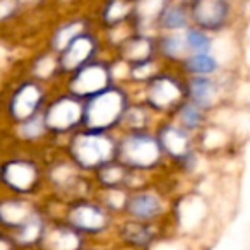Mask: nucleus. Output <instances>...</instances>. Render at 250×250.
I'll list each match as a JSON object with an SVG mask.
<instances>
[{
    "instance_id": "7",
    "label": "nucleus",
    "mask_w": 250,
    "mask_h": 250,
    "mask_svg": "<svg viewBox=\"0 0 250 250\" xmlns=\"http://www.w3.org/2000/svg\"><path fill=\"white\" fill-rule=\"evenodd\" d=\"M69 223L83 231H100L106 226V214L96 206L81 204L70 211Z\"/></svg>"
},
{
    "instance_id": "5",
    "label": "nucleus",
    "mask_w": 250,
    "mask_h": 250,
    "mask_svg": "<svg viewBox=\"0 0 250 250\" xmlns=\"http://www.w3.org/2000/svg\"><path fill=\"white\" fill-rule=\"evenodd\" d=\"M108 70L100 63L86 65L76 74L72 81V91L77 94H98L108 89Z\"/></svg>"
},
{
    "instance_id": "6",
    "label": "nucleus",
    "mask_w": 250,
    "mask_h": 250,
    "mask_svg": "<svg viewBox=\"0 0 250 250\" xmlns=\"http://www.w3.org/2000/svg\"><path fill=\"white\" fill-rule=\"evenodd\" d=\"M229 7L226 0H194V19L208 29H218L225 24Z\"/></svg>"
},
{
    "instance_id": "24",
    "label": "nucleus",
    "mask_w": 250,
    "mask_h": 250,
    "mask_svg": "<svg viewBox=\"0 0 250 250\" xmlns=\"http://www.w3.org/2000/svg\"><path fill=\"white\" fill-rule=\"evenodd\" d=\"M180 120L187 129H195L201 122V111H199L197 104L188 103L185 106H182L180 110Z\"/></svg>"
},
{
    "instance_id": "16",
    "label": "nucleus",
    "mask_w": 250,
    "mask_h": 250,
    "mask_svg": "<svg viewBox=\"0 0 250 250\" xmlns=\"http://www.w3.org/2000/svg\"><path fill=\"white\" fill-rule=\"evenodd\" d=\"M125 55L130 62L137 63V65H143L147 63L151 55V43L144 38H136L132 42H129L125 45Z\"/></svg>"
},
{
    "instance_id": "22",
    "label": "nucleus",
    "mask_w": 250,
    "mask_h": 250,
    "mask_svg": "<svg viewBox=\"0 0 250 250\" xmlns=\"http://www.w3.org/2000/svg\"><path fill=\"white\" fill-rule=\"evenodd\" d=\"M79 26L81 24H70V26H65V28H62L59 33H57L55 36V45L59 50H65L67 46L70 45V43L74 42V40L77 38V36L81 35L79 33Z\"/></svg>"
},
{
    "instance_id": "17",
    "label": "nucleus",
    "mask_w": 250,
    "mask_h": 250,
    "mask_svg": "<svg viewBox=\"0 0 250 250\" xmlns=\"http://www.w3.org/2000/svg\"><path fill=\"white\" fill-rule=\"evenodd\" d=\"M185 67H187L188 72L206 76V74L214 72L218 63H216V60L209 53H195L194 57L185 60Z\"/></svg>"
},
{
    "instance_id": "14",
    "label": "nucleus",
    "mask_w": 250,
    "mask_h": 250,
    "mask_svg": "<svg viewBox=\"0 0 250 250\" xmlns=\"http://www.w3.org/2000/svg\"><path fill=\"white\" fill-rule=\"evenodd\" d=\"M161 146L171 154V156L178 158V160H185L190 158L187 146V137L182 130L173 129V127H167V130H163V141Z\"/></svg>"
},
{
    "instance_id": "11",
    "label": "nucleus",
    "mask_w": 250,
    "mask_h": 250,
    "mask_svg": "<svg viewBox=\"0 0 250 250\" xmlns=\"http://www.w3.org/2000/svg\"><path fill=\"white\" fill-rule=\"evenodd\" d=\"M35 180L36 170L31 165L16 161L4 167V182L16 190H28L35 185Z\"/></svg>"
},
{
    "instance_id": "20",
    "label": "nucleus",
    "mask_w": 250,
    "mask_h": 250,
    "mask_svg": "<svg viewBox=\"0 0 250 250\" xmlns=\"http://www.w3.org/2000/svg\"><path fill=\"white\" fill-rule=\"evenodd\" d=\"M161 24L168 29H180L187 24V16L180 7H167L161 14Z\"/></svg>"
},
{
    "instance_id": "19",
    "label": "nucleus",
    "mask_w": 250,
    "mask_h": 250,
    "mask_svg": "<svg viewBox=\"0 0 250 250\" xmlns=\"http://www.w3.org/2000/svg\"><path fill=\"white\" fill-rule=\"evenodd\" d=\"M165 9H167L165 7V0H139L137 2V16L143 21L161 18Z\"/></svg>"
},
{
    "instance_id": "13",
    "label": "nucleus",
    "mask_w": 250,
    "mask_h": 250,
    "mask_svg": "<svg viewBox=\"0 0 250 250\" xmlns=\"http://www.w3.org/2000/svg\"><path fill=\"white\" fill-rule=\"evenodd\" d=\"M129 212L139 219H151V218H156L161 212V204L154 195L141 194L130 199Z\"/></svg>"
},
{
    "instance_id": "1",
    "label": "nucleus",
    "mask_w": 250,
    "mask_h": 250,
    "mask_svg": "<svg viewBox=\"0 0 250 250\" xmlns=\"http://www.w3.org/2000/svg\"><path fill=\"white\" fill-rule=\"evenodd\" d=\"M124 111L125 94L115 87H108V89L94 94L93 100L84 106L83 122L91 130L101 132V130L117 124L124 115Z\"/></svg>"
},
{
    "instance_id": "4",
    "label": "nucleus",
    "mask_w": 250,
    "mask_h": 250,
    "mask_svg": "<svg viewBox=\"0 0 250 250\" xmlns=\"http://www.w3.org/2000/svg\"><path fill=\"white\" fill-rule=\"evenodd\" d=\"M84 117V108L81 106V103L72 98H62L57 103H53L50 106V110L46 111V127L53 130H69L74 125H77L79 122H83Z\"/></svg>"
},
{
    "instance_id": "26",
    "label": "nucleus",
    "mask_w": 250,
    "mask_h": 250,
    "mask_svg": "<svg viewBox=\"0 0 250 250\" xmlns=\"http://www.w3.org/2000/svg\"><path fill=\"white\" fill-rule=\"evenodd\" d=\"M184 40L177 38V36H170V38L163 40V52L168 57H178L184 52Z\"/></svg>"
},
{
    "instance_id": "15",
    "label": "nucleus",
    "mask_w": 250,
    "mask_h": 250,
    "mask_svg": "<svg viewBox=\"0 0 250 250\" xmlns=\"http://www.w3.org/2000/svg\"><path fill=\"white\" fill-rule=\"evenodd\" d=\"M190 94L195 104H201V106L208 104L209 106L212 96H214V84L206 77H197L190 83Z\"/></svg>"
},
{
    "instance_id": "21",
    "label": "nucleus",
    "mask_w": 250,
    "mask_h": 250,
    "mask_svg": "<svg viewBox=\"0 0 250 250\" xmlns=\"http://www.w3.org/2000/svg\"><path fill=\"white\" fill-rule=\"evenodd\" d=\"M185 42H187V46L190 50H194L195 53H208L209 48H211V42L209 38L199 29H190L185 36Z\"/></svg>"
},
{
    "instance_id": "9",
    "label": "nucleus",
    "mask_w": 250,
    "mask_h": 250,
    "mask_svg": "<svg viewBox=\"0 0 250 250\" xmlns=\"http://www.w3.org/2000/svg\"><path fill=\"white\" fill-rule=\"evenodd\" d=\"M180 98V86L170 77H158L149 86V103L156 108H168Z\"/></svg>"
},
{
    "instance_id": "3",
    "label": "nucleus",
    "mask_w": 250,
    "mask_h": 250,
    "mask_svg": "<svg viewBox=\"0 0 250 250\" xmlns=\"http://www.w3.org/2000/svg\"><path fill=\"white\" fill-rule=\"evenodd\" d=\"M120 156L125 165L134 168L153 167L160 160V144L149 136L134 134L127 137L120 146Z\"/></svg>"
},
{
    "instance_id": "8",
    "label": "nucleus",
    "mask_w": 250,
    "mask_h": 250,
    "mask_svg": "<svg viewBox=\"0 0 250 250\" xmlns=\"http://www.w3.org/2000/svg\"><path fill=\"white\" fill-rule=\"evenodd\" d=\"M42 91L35 84H24L18 89V93L12 96L11 101V113L12 117L19 118H31V113L38 108L42 101Z\"/></svg>"
},
{
    "instance_id": "2",
    "label": "nucleus",
    "mask_w": 250,
    "mask_h": 250,
    "mask_svg": "<svg viewBox=\"0 0 250 250\" xmlns=\"http://www.w3.org/2000/svg\"><path fill=\"white\" fill-rule=\"evenodd\" d=\"M113 144L110 139L96 130L83 134L77 139H74L70 153L72 158L84 168H94L104 165L113 154Z\"/></svg>"
},
{
    "instance_id": "18",
    "label": "nucleus",
    "mask_w": 250,
    "mask_h": 250,
    "mask_svg": "<svg viewBox=\"0 0 250 250\" xmlns=\"http://www.w3.org/2000/svg\"><path fill=\"white\" fill-rule=\"evenodd\" d=\"M122 236L132 245H146L151 240V229L144 225H137V223H129L122 229Z\"/></svg>"
},
{
    "instance_id": "25",
    "label": "nucleus",
    "mask_w": 250,
    "mask_h": 250,
    "mask_svg": "<svg viewBox=\"0 0 250 250\" xmlns=\"http://www.w3.org/2000/svg\"><path fill=\"white\" fill-rule=\"evenodd\" d=\"M129 12V4L125 0H113L110 5H108L106 11V21L110 22H117L120 19H124Z\"/></svg>"
},
{
    "instance_id": "23",
    "label": "nucleus",
    "mask_w": 250,
    "mask_h": 250,
    "mask_svg": "<svg viewBox=\"0 0 250 250\" xmlns=\"http://www.w3.org/2000/svg\"><path fill=\"white\" fill-rule=\"evenodd\" d=\"M125 177H127V170H125L124 167H108V168H103L100 173L101 182H103L104 185H110V187H113V185H117V184H122V182L125 180Z\"/></svg>"
},
{
    "instance_id": "10",
    "label": "nucleus",
    "mask_w": 250,
    "mask_h": 250,
    "mask_svg": "<svg viewBox=\"0 0 250 250\" xmlns=\"http://www.w3.org/2000/svg\"><path fill=\"white\" fill-rule=\"evenodd\" d=\"M94 52V43L89 36L79 35L65 50L62 55L63 69H79Z\"/></svg>"
},
{
    "instance_id": "12",
    "label": "nucleus",
    "mask_w": 250,
    "mask_h": 250,
    "mask_svg": "<svg viewBox=\"0 0 250 250\" xmlns=\"http://www.w3.org/2000/svg\"><path fill=\"white\" fill-rule=\"evenodd\" d=\"M45 250H77L81 245L79 236L67 228H55L42 236Z\"/></svg>"
}]
</instances>
